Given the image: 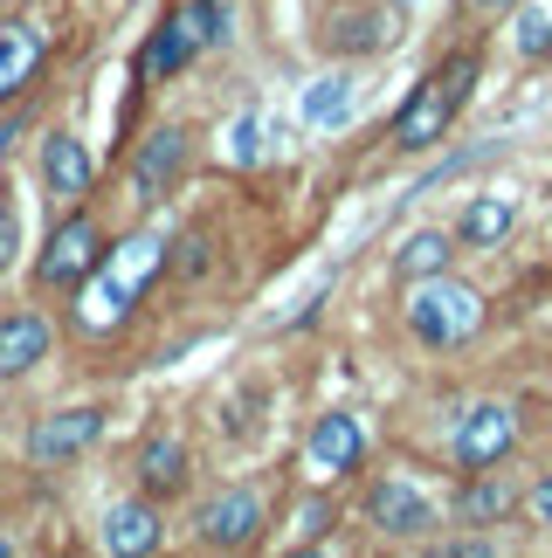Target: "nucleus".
Instances as JSON below:
<instances>
[{
  "label": "nucleus",
  "instance_id": "14",
  "mask_svg": "<svg viewBox=\"0 0 552 558\" xmlns=\"http://www.w3.org/2000/svg\"><path fill=\"white\" fill-rule=\"evenodd\" d=\"M449 118H456V111H449V97H442V90H435V76H429V83H415V97H408V104H400L394 138L408 145V153H421V145H435L442 132H449Z\"/></svg>",
  "mask_w": 552,
  "mask_h": 558
},
{
  "label": "nucleus",
  "instance_id": "18",
  "mask_svg": "<svg viewBox=\"0 0 552 558\" xmlns=\"http://www.w3.org/2000/svg\"><path fill=\"white\" fill-rule=\"evenodd\" d=\"M512 221H518V207L504 201V193H477V201L463 207V228H456V234H463L470 248H497L504 234H512Z\"/></svg>",
  "mask_w": 552,
  "mask_h": 558
},
{
  "label": "nucleus",
  "instance_id": "20",
  "mask_svg": "<svg viewBox=\"0 0 552 558\" xmlns=\"http://www.w3.org/2000/svg\"><path fill=\"white\" fill-rule=\"evenodd\" d=\"M394 269L408 276V283H415V276H442V269H449V234H442V228H421L415 242L400 248V263H394Z\"/></svg>",
  "mask_w": 552,
  "mask_h": 558
},
{
  "label": "nucleus",
  "instance_id": "22",
  "mask_svg": "<svg viewBox=\"0 0 552 558\" xmlns=\"http://www.w3.org/2000/svg\"><path fill=\"white\" fill-rule=\"evenodd\" d=\"M470 83H477V56H470V49H463V56H449V62L435 70V90L449 97V111H463V97H470Z\"/></svg>",
  "mask_w": 552,
  "mask_h": 558
},
{
  "label": "nucleus",
  "instance_id": "5",
  "mask_svg": "<svg viewBox=\"0 0 552 558\" xmlns=\"http://www.w3.org/2000/svg\"><path fill=\"white\" fill-rule=\"evenodd\" d=\"M512 441H518V414L504 400H477L470 414L456 421V441H449V456L463 469H497L504 456H512Z\"/></svg>",
  "mask_w": 552,
  "mask_h": 558
},
{
  "label": "nucleus",
  "instance_id": "11",
  "mask_svg": "<svg viewBox=\"0 0 552 558\" xmlns=\"http://www.w3.org/2000/svg\"><path fill=\"white\" fill-rule=\"evenodd\" d=\"M367 510H373V524H380V531H394V538H421V531L435 524V504L421 497L415 483H373Z\"/></svg>",
  "mask_w": 552,
  "mask_h": 558
},
{
  "label": "nucleus",
  "instance_id": "1",
  "mask_svg": "<svg viewBox=\"0 0 552 558\" xmlns=\"http://www.w3.org/2000/svg\"><path fill=\"white\" fill-rule=\"evenodd\" d=\"M408 331L429 352L470 345V338L483 331V296L470 283H456L449 269H442V276H415V290H408Z\"/></svg>",
  "mask_w": 552,
  "mask_h": 558
},
{
  "label": "nucleus",
  "instance_id": "4",
  "mask_svg": "<svg viewBox=\"0 0 552 558\" xmlns=\"http://www.w3.org/2000/svg\"><path fill=\"white\" fill-rule=\"evenodd\" d=\"M97 263H104V234H97V221H91V214H70V221L49 234V248H41L35 276H41L49 290H76Z\"/></svg>",
  "mask_w": 552,
  "mask_h": 558
},
{
  "label": "nucleus",
  "instance_id": "25",
  "mask_svg": "<svg viewBox=\"0 0 552 558\" xmlns=\"http://www.w3.org/2000/svg\"><path fill=\"white\" fill-rule=\"evenodd\" d=\"M173 269H180V276H201V269H207V242H201V234H180Z\"/></svg>",
  "mask_w": 552,
  "mask_h": 558
},
{
  "label": "nucleus",
  "instance_id": "28",
  "mask_svg": "<svg viewBox=\"0 0 552 558\" xmlns=\"http://www.w3.org/2000/svg\"><path fill=\"white\" fill-rule=\"evenodd\" d=\"M532 518H539V524H552V476L532 489Z\"/></svg>",
  "mask_w": 552,
  "mask_h": 558
},
{
  "label": "nucleus",
  "instance_id": "3",
  "mask_svg": "<svg viewBox=\"0 0 552 558\" xmlns=\"http://www.w3.org/2000/svg\"><path fill=\"white\" fill-rule=\"evenodd\" d=\"M215 35H221V0H194V8L166 14V21H159V35L139 49V83H159V76L187 70V56L207 49Z\"/></svg>",
  "mask_w": 552,
  "mask_h": 558
},
{
  "label": "nucleus",
  "instance_id": "24",
  "mask_svg": "<svg viewBox=\"0 0 552 558\" xmlns=\"http://www.w3.org/2000/svg\"><path fill=\"white\" fill-rule=\"evenodd\" d=\"M483 159H497V138H491V145H470V153H456V159H442L435 173H429V186H442V180H456V173H470V166H483Z\"/></svg>",
  "mask_w": 552,
  "mask_h": 558
},
{
  "label": "nucleus",
  "instance_id": "2",
  "mask_svg": "<svg viewBox=\"0 0 552 558\" xmlns=\"http://www.w3.org/2000/svg\"><path fill=\"white\" fill-rule=\"evenodd\" d=\"M166 263V242H153V234H139V242H124L118 255H104V263L83 276V325H124L139 304V290L159 276Z\"/></svg>",
  "mask_w": 552,
  "mask_h": 558
},
{
  "label": "nucleus",
  "instance_id": "6",
  "mask_svg": "<svg viewBox=\"0 0 552 558\" xmlns=\"http://www.w3.org/2000/svg\"><path fill=\"white\" fill-rule=\"evenodd\" d=\"M263 518H269V510H263L256 489H221V497L201 504L194 531H201V545H215V551H242V545L263 538Z\"/></svg>",
  "mask_w": 552,
  "mask_h": 558
},
{
  "label": "nucleus",
  "instance_id": "15",
  "mask_svg": "<svg viewBox=\"0 0 552 558\" xmlns=\"http://www.w3.org/2000/svg\"><path fill=\"white\" fill-rule=\"evenodd\" d=\"M153 545H159V510H153V497H132V504H111V510H104V551L139 558V551H153Z\"/></svg>",
  "mask_w": 552,
  "mask_h": 558
},
{
  "label": "nucleus",
  "instance_id": "10",
  "mask_svg": "<svg viewBox=\"0 0 552 558\" xmlns=\"http://www.w3.org/2000/svg\"><path fill=\"white\" fill-rule=\"evenodd\" d=\"M180 166H187V132H180V124H166V132H153V138L139 145V159H132L139 201H159V193L180 180Z\"/></svg>",
  "mask_w": 552,
  "mask_h": 558
},
{
  "label": "nucleus",
  "instance_id": "12",
  "mask_svg": "<svg viewBox=\"0 0 552 558\" xmlns=\"http://www.w3.org/2000/svg\"><path fill=\"white\" fill-rule=\"evenodd\" d=\"M41 180H49L56 201H83V193L97 186V166H91V153H83V138L56 132L49 145H41Z\"/></svg>",
  "mask_w": 552,
  "mask_h": 558
},
{
  "label": "nucleus",
  "instance_id": "26",
  "mask_svg": "<svg viewBox=\"0 0 552 558\" xmlns=\"http://www.w3.org/2000/svg\"><path fill=\"white\" fill-rule=\"evenodd\" d=\"M14 263V207H0V269Z\"/></svg>",
  "mask_w": 552,
  "mask_h": 558
},
{
  "label": "nucleus",
  "instance_id": "29",
  "mask_svg": "<svg viewBox=\"0 0 552 558\" xmlns=\"http://www.w3.org/2000/svg\"><path fill=\"white\" fill-rule=\"evenodd\" d=\"M470 8H483V14H497V8H518V0H470Z\"/></svg>",
  "mask_w": 552,
  "mask_h": 558
},
{
  "label": "nucleus",
  "instance_id": "16",
  "mask_svg": "<svg viewBox=\"0 0 552 558\" xmlns=\"http://www.w3.org/2000/svg\"><path fill=\"white\" fill-rule=\"evenodd\" d=\"M512 504H518V489L504 483L497 469H470V483H463V497H456V524H497Z\"/></svg>",
  "mask_w": 552,
  "mask_h": 558
},
{
  "label": "nucleus",
  "instance_id": "8",
  "mask_svg": "<svg viewBox=\"0 0 552 558\" xmlns=\"http://www.w3.org/2000/svg\"><path fill=\"white\" fill-rule=\"evenodd\" d=\"M104 435V414L97 407H62V414H49V421H35V435H28V456L41 462V469H56V462H70V456H83Z\"/></svg>",
  "mask_w": 552,
  "mask_h": 558
},
{
  "label": "nucleus",
  "instance_id": "7",
  "mask_svg": "<svg viewBox=\"0 0 552 558\" xmlns=\"http://www.w3.org/2000/svg\"><path fill=\"white\" fill-rule=\"evenodd\" d=\"M387 41H394V14L380 0H332V14H325L332 56H380Z\"/></svg>",
  "mask_w": 552,
  "mask_h": 558
},
{
  "label": "nucleus",
  "instance_id": "19",
  "mask_svg": "<svg viewBox=\"0 0 552 558\" xmlns=\"http://www.w3.org/2000/svg\"><path fill=\"white\" fill-rule=\"evenodd\" d=\"M346 118H352V76H325V83H311V97H304V124L332 132V124H346Z\"/></svg>",
  "mask_w": 552,
  "mask_h": 558
},
{
  "label": "nucleus",
  "instance_id": "21",
  "mask_svg": "<svg viewBox=\"0 0 552 558\" xmlns=\"http://www.w3.org/2000/svg\"><path fill=\"white\" fill-rule=\"evenodd\" d=\"M35 56H41L35 28H21V21H8V28H0V90L28 76V70H35Z\"/></svg>",
  "mask_w": 552,
  "mask_h": 558
},
{
  "label": "nucleus",
  "instance_id": "17",
  "mask_svg": "<svg viewBox=\"0 0 552 558\" xmlns=\"http://www.w3.org/2000/svg\"><path fill=\"white\" fill-rule=\"evenodd\" d=\"M139 489L145 497H173V489H187V448L173 435H153L139 448Z\"/></svg>",
  "mask_w": 552,
  "mask_h": 558
},
{
  "label": "nucleus",
  "instance_id": "9",
  "mask_svg": "<svg viewBox=\"0 0 552 558\" xmlns=\"http://www.w3.org/2000/svg\"><path fill=\"white\" fill-rule=\"evenodd\" d=\"M49 345H56V331H49V317H41V311H14V317H0V379L35 373L41 359H49Z\"/></svg>",
  "mask_w": 552,
  "mask_h": 558
},
{
  "label": "nucleus",
  "instance_id": "27",
  "mask_svg": "<svg viewBox=\"0 0 552 558\" xmlns=\"http://www.w3.org/2000/svg\"><path fill=\"white\" fill-rule=\"evenodd\" d=\"M449 551H456V558H491V551H497V545H491V538H456V545H449Z\"/></svg>",
  "mask_w": 552,
  "mask_h": 558
},
{
  "label": "nucleus",
  "instance_id": "13",
  "mask_svg": "<svg viewBox=\"0 0 552 558\" xmlns=\"http://www.w3.org/2000/svg\"><path fill=\"white\" fill-rule=\"evenodd\" d=\"M304 456H311V469H325V476H346V469H359V456H367V435H359L352 414H325L311 427Z\"/></svg>",
  "mask_w": 552,
  "mask_h": 558
},
{
  "label": "nucleus",
  "instance_id": "23",
  "mask_svg": "<svg viewBox=\"0 0 552 558\" xmlns=\"http://www.w3.org/2000/svg\"><path fill=\"white\" fill-rule=\"evenodd\" d=\"M518 49L525 56H545L552 49V8H545V0H532V8L518 14Z\"/></svg>",
  "mask_w": 552,
  "mask_h": 558
}]
</instances>
